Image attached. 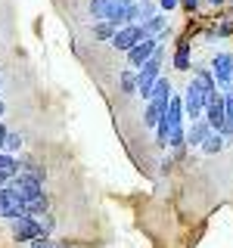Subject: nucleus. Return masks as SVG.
<instances>
[{
    "label": "nucleus",
    "mask_w": 233,
    "mask_h": 248,
    "mask_svg": "<svg viewBox=\"0 0 233 248\" xmlns=\"http://www.w3.org/2000/svg\"><path fill=\"white\" fill-rule=\"evenodd\" d=\"M183 112H186V118H193V121L205 118V90L199 87L196 78L190 81V87L183 93Z\"/></svg>",
    "instance_id": "4"
},
{
    "label": "nucleus",
    "mask_w": 233,
    "mask_h": 248,
    "mask_svg": "<svg viewBox=\"0 0 233 248\" xmlns=\"http://www.w3.org/2000/svg\"><path fill=\"white\" fill-rule=\"evenodd\" d=\"M165 22H168V19H165V13H155L152 19H146V22H143V31L152 37V34H159V31H165Z\"/></svg>",
    "instance_id": "17"
},
{
    "label": "nucleus",
    "mask_w": 233,
    "mask_h": 248,
    "mask_svg": "<svg viewBox=\"0 0 233 248\" xmlns=\"http://www.w3.org/2000/svg\"><path fill=\"white\" fill-rule=\"evenodd\" d=\"M162 108H155L152 103H146V108H143V127H159V121H162Z\"/></svg>",
    "instance_id": "18"
},
{
    "label": "nucleus",
    "mask_w": 233,
    "mask_h": 248,
    "mask_svg": "<svg viewBox=\"0 0 233 248\" xmlns=\"http://www.w3.org/2000/svg\"><path fill=\"white\" fill-rule=\"evenodd\" d=\"M196 81H199V87L205 90V103L212 96H217V81H215V75L208 72V68H202V72H196Z\"/></svg>",
    "instance_id": "12"
},
{
    "label": "nucleus",
    "mask_w": 233,
    "mask_h": 248,
    "mask_svg": "<svg viewBox=\"0 0 233 248\" xmlns=\"http://www.w3.org/2000/svg\"><path fill=\"white\" fill-rule=\"evenodd\" d=\"M181 3H183V6H186V10H190V13H193V10H196V6H199V0H181Z\"/></svg>",
    "instance_id": "27"
},
{
    "label": "nucleus",
    "mask_w": 233,
    "mask_h": 248,
    "mask_svg": "<svg viewBox=\"0 0 233 248\" xmlns=\"http://www.w3.org/2000/svg\"><path fill=\"white\" fill-rule=\"evenodd\" d=\"M47 208H50V202H47V196L25 202V214H28V217H44V214H47Z\"/></svg>",
    "instance_id": "16"
},
{
    "label": "nucleus",
    "mask_w": 233,
    "mask_h": 248,
    "mask_svg": "<svg viewBox=\"0 0 233 248\" xmlns=\"http://www.w3.org/2000/svg\"><path fill=\"white\" fill-rule=\"evenodd\" d=\"M205 121L212 124V130L215 134H221V127H224V121H227V99L217 93V96H212L205 103Z\"/></svg>",
    "instance_id": "6"
},
{
    "label": "nucleus",
    "mask_w": 233,
    "mask_h": 248,
    "mask_svg": "<svg viewBox=\"0 0 233 248\" xmlns=\"http://www.w3.org/2000/svg\"><path fill=\"white\" fill-rule=\"evenodd\" d=\"M28 248H56V245H53V242H50L47 236H41V239H34V242H31Z\"/></svg>",
    "instance_id": "25"
},
{
    "label": "nucleus",
    "mask_w": 233,
    "mask_h": 248,
    "mask_svg": "<svg viewBox=\"0 0 233 248\" xmlns=\"http://www.w3.org/2000/svg\"><path fill=\"white\" fill-rule=\"evenodd\" d=\"M174 68H177V72H186V68H190V41H186V37H181V44H177Z\"/></svg>",
    "instance_id": "13"
},
{
    "label": "nucleus",
    "mask_w": 233,
    "mask_h": 248,
    "mask_svg": "<svg viewBox=\"0 0 233 248\" xmlns=\"http://www.w3.org/2000/svg\"><path fill=\"white\" fill-rule=\"evenodd\" d=\"M6 134H10V127H6L3 121H0V152H3V143H6Z\"/></svg>",
    "instance_id": "26"
},
{
    "label": "nucleus",
    "mask_w": 233,
    "mask_h": 248,
    "mask_svg": "<svg viewBox=\"0 0 233 248\" xmlns=\"http://www.w3.org/2000/svg\"><path fill=\"white\" fill-rule=\"evenodd\" d=\"M10 232L16 242H34V239L44 236V223L41 217H16V220H10Z\"/></svg>",
    "instance_id": "3"
},
{
    "label": "nucleus",
    "mask_w": 233,
    "mask_h": 248,
    "mask_svg": "<svg viewBox=\"0 0 233 248\" xmlns=\"http://www.w3.org/2000/svg\"><path fill=\"white\" fill-rule=\"evenodd\" d=\"M155 50H159V41L155 37H143L134 50L128 53V62H131V68H140V65H146L152 56H155Z\"/></svg>",
    "instance_id": "7"
},
{
    "label": "nucleus",
    "mask_w": 233,
    "mask_h": 248,
    "mask_svg": "<svg viewBox=\"0 0 233 248\" xmlns=\"http://www.w3.org/2000/svg\"><path fill=\"white\" fill-rule=\"evenodd\" d=\"M22 143H25V140H22V134H13V130H10V134H6V143H3V149L13 155V152H19V149H22Z\"/></svg>",
    "instance_id": "21"
},
{
    "label": "nucleus",
    "mask_w": 233,
    "mask_h": 248,
    "mask_svg": "<svg viewBox=\"0 0 233 248\" xmlns=\"http://www.w3.org/2000/svg\"><path fill=\"white\" fill-rule=\"evenodd\" d=\"M212 134H215L212 124H208L205 118H199V121H193V124H190V130H186V143H190V146H202Z\"/></svg>",
    "instance_id": "11"
},
{
    "label": "nucleus",
    "mask_w": 233,
    "mask_h": 248,
    "mask_svg": "<svg viewBox=\"0 0 233 248\" xmlns=\"http://www.w3.org/2000/svg\"><path fill=\"white\" fill-rule=\"evenodd\" d=\"M0 84H3V78H0Z\"/></svg>",
    "instance_id": "31"
},
{
    "label": "nucleus",
    "mask_w": 233,
    "mask_h": 248,
    "mask_svg": "<svg viewBox=\"0 0 233 248\" xmlns=\"http://www.w3.org/2000/svg\"><path fill=\"white\" fill-rule=\"evenodd\" d=\"M215 34H217V37L233 34V19H221V22H217V28H215Z\"/></svg>",
    "instance_id": "23"
},
{
    "label": "nucleus",
    "mask_w": 233,
    "mask_h": 248,
    "mask_svg": "<svg viewBox=\"0 0 233 248\" xmlns=\"http://www.w3.org/2000/svg\"><path fill=\"white\" fill-rule=\"evenodd\" d=\"M212 75H215L217 84L233 81V56L230 53H217V56L212 59Z\"/></svg>",
    "instance_id": "8"
},
{
    "label": "nucleus",
    "mask_w": 233,
    "mask_h": 248,
    "mask_svg": "<svg viewBox=\"0 0 233 248\" xmlns=\"http://www.w3.org/2000/svg\"><path fill=\"white\" fill-rule=\"evenodd\" d=\"M6 183H10V180H6V174H0V189H3Z\"/></svg>",
    "instance_id": "28"
},
{
    "label": "nucleus",
    "mask_w": 233,
    "mask_h": 248,
    "mask_svg": "<svg viewBox=\"0 0 233 248\" xmlns=\"http://www.w3.org/2000/svg\"><path fill=\"white\" fill-rule=\"evenodd\" d=\"M224 149V134H212L202 143V152H208V155H215V152H221Z\"/></svg>",
    "instance_id": "19"
},
{
    "label": "nucleus",
    "mask_w": 233,
    "mask_h": 248,
    "mask_svg": "<svg viewBox=\"0 0 233 248\" xmlns=\"http://www.w3.org/2000/svg\"><path fill=\"white\" fill-rule=\"evenodd\" d=\"M208 3H212V6H221V3H227V0H208Z\"/></svg>",
    "instance_id": "29"
},
{
    "label": "nucleus",
    "mask_w": 233,
    "mask_h": 248,
    "mask_svg": "<svg viewBox=\"0 0 233 248\" xmlns=\"http://www.w3.org/2000/svg\"><path fill=\"white\" fill-rule=\"evenodd\" d=\"M181 6V0H159V10L162 13H171V10H177Z\"/></svg>",
    "instance_id": "24"
},
{
    "label": "nucleus",
    "mask_w": 233,
    "mask_h": 248,
    "mask_svg": "<svg viewBox=\"0 0 233 248\" xmlns=\"http://www.w3.org/2000/svg\"><path fill=\"white\" fill-rule=\"evenodd\" d=\"M3 112H6V106H3V99H0V118H3Z\"/></svg>",
    "instance_id": "30"
},
{
    "label": "nucleus",
    "mask_w": 233,
    "mask_h": 248,
    "mask_svg": "<svg viewBox=\"0 0 233 248\" xmlns=\"http://www.w3.org/2000/svg\"><path fill=\"white\" fill-rule=\"evenodd\" d=\"M115 31H118V28H115L112 22L103 19V22H97V25H93V41H112Z\"/></svg>",
    "instance_id": "15"
},
{
    "label": "nucleus",
    "mask_w": 233,
    "mask_h": 248,
    "mask_svg": "<svg viewBox=\"0 0 233 248\" xmlns=\"http://www.w3.org/2000/svg\"><path fill=\"white\" fill-rule=\"evenodd\" d=\"M131 6H134V0H112V3H109V13H106V22H112L115 28H124L128 25Z\"/></svg>",
    "instance_id": "9"
},
{
    "label": "nucleus",
    "mask_w": 233,
    "mask_h": 248,
    "mask_svg": "<svg viewBox=\"0 0 233 248\" xmlns=\"http://www.w3.org/2000/svg\"><path fill=\"white\" fill-rule=\"evenodd\" d=\"M118 87H121V93H137V72L134 68H121L118 72Z\"/></svg>",
    "instance_id": "14"
},
{
    "label": "nucleus",
    "mask_w": 233,
    "mask_h": 248,
    "mask_svg": "<svg viewBox=\"0 0 233 248\" xmlns=\"http://www.w3.org/2000/svg\"><path fill=\"white\" fill-rule=\"evenodd\" d=\"M0 217L3 220H16V217H25V199H22L19 186L13 180L0 189Z\"/></svg>",
    "instance_id": "1"
},
{
    "label": "nucleus",
    "mask_w": 233,
    "mask_h": 248,
    "mask_svg": "<svg viewBox=\"0 0 233 248\" xmlns=\"http://www.w3.org/2000/svg\"><path fill=\"white\" fill-rule=\"evenodd\" d=\"M109 3H112V0H90V16L97 22H103L106 13H109Z\"/></svg>",
    "instance_id": "20"
},
{
    "label": "nucleus",
    "mask_w": 233,
    "mask_h": 248,
    "mask_svg": "<svg viewBox=\"0 0 233 248\" xmlns=\"http://www.w3.org/2000/svg\"><path fill=\"white\" fill-rule=\"evenodd\" d=\"M171 81L168 78H159L155 81V87H152V93H150V103L155 106V108H162V112H168V103H171Z\"/></svg>",
    "instance_id": "10"
},
{
    "label": "nucleus",
    "mask_w": 233,
    "mask_h": 248,
    "mask_svg": "<svg viewBox=\"0 0 233 248\" xmlns=\"http://www.w3.org/2000/svg\"><path fill=\"white\" fill-rule=\"evenodd\" d=\"M159 68H162V46L155 50V56L146 62V65H140L137 68V93L143 99H150V93H152V87H155V81H159Z\"/></svg>",
    "instance_id": "2"
},
{
    "label": "nucleus",
    "mask_w": 233,
    "mask_h": 248,
    "mask_svg": "<svg viewBox=\"0 0 233 248\" xmlns=\"http://www.w3.org/2000/svg\"><path fill=\"white\" fill-rule=\"evenodd\" d=\"M137 6H140V25L155 16V3H152V0H137Z\"/></svg>",
    "instance_id": "22"
},
{
    "label": "nucleus",
    "mask_w": 233,
    "mask_h": 248,
    "mask_svg": "<svg viewBox=\"0 0 233 248\" xmlns=\"http://www.w3.org/2000/svg\"><path fill=\"white\" fill-rule=\"evenodd\" d=\"M143 37H150V34L143 31V25H124V28H118V31H115V37H112V46H115L118 53H124V56H128V53L134 50V46H137L140 41H143Z\"/></svg>",
    "instance_id": "5"
}]
</instances>
